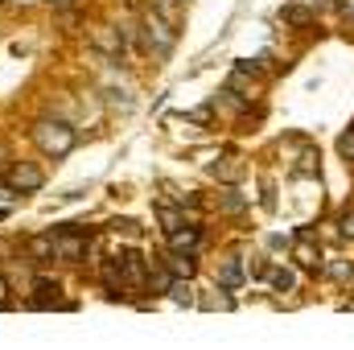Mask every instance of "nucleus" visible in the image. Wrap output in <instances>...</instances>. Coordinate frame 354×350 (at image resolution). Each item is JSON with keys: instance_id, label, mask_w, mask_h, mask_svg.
Masks as SVG:
<instances>
[{"instance_id": "1", "label": "nucleus", "mask_w": 354, "mask_h": 350, "mask_svg": "<svg viewBox=\"0 0 354 350\" xmlns=\"http://www.w3.org/2000/svg\"><path fill=\"white\" fill-rule=\"evenodd\" d=\"M33 140H37L41 153H50V157H66V153L75 149V132H71L66 124H37V128H33Z\"/></svg>"}, {"instance_id": "2", "label": "nucleus", "mask_w": 354, "mask_h": 350, "mask_svg": "<svg viewBox=\"0 0 354 350\" xmlns=\"http://www.w3.org/2000/svg\"><path fill=\"white\" fill-rule=\"evenodd\" d=\"M8 185H12V190H25V194H29V190H41V185H46V174H41L37 165L21 161V165H12V169H8Z\"/></svg>"}, {"instance_id": "3", "label": "nucleus", "mask_w": 354, "mask_h": 350, "mask_svg": "<svg viewBox=\"0 0 354 350\" xmlns=\"http://www.w3.org/2000/svg\"><path fill=\"white\" fill-rule=\"evenodd\" d=\"M87 243H91V231L87 235H66V231H62V239H54V256H62V260H79V256L87 252Z\"/></svg>"}, {"instance_id": "4", "label": "nucleus", "mask_w": 354, "mask_h": 350, "mask_svg": "<svg viewBox=\"0 0 354 350\" xmlns=\"http://www.w3.org/2000/svg\"><path fill=\"white\" fill-rule=\"evenodd\" d=\"M149 37H157V50H169L174 46V29L161 17H149Z\"/></svg>"}, {"instance_id": "5", "label": "nucleus", "mask_w": 354, "mask_h": 350, "mask_svg": "<svg viewBox=\"0 0 354 350\" xmlns=\"http://www.w3.org/2000/svg\"><path fill=\"white\" fill-rule=\"evenodd\" d=\"M297 260L305 264V268H317V260H322V252L313 248V239H309V231H301V243H297Z\"/></svg>"}, {"instance_id": "6", "label": "nucleus", "mask_w": 354, "mask_h": 350, "mask_svg": "<svg viewBox=\"0 0 354 350\" xmlns=\"http://www.w3.org/2000/svg\"><path fill=\"white\" fill-rule=\"evenodd\" d=\"M120 280H132V284H136V280H145V264H140L136 252H128V256H124V272H120Z\"/></svg>"}, {"instance_id": "7", "label": "nucleus", "mask_w": 354, "mask_h": 350, "mask_svg": "<svg viewBox=\"0 0 354 350\" xmlns=\"http://www.w3.org/2000/svg\"><path fill=\"white\" fill-rule=\"evenodd\" d=\"M169 243H174V252H185V248H194L198 243V227H177V231H169Z\"/></svg>"}, {"instance_id": "8", "label": "nucleus", "mask_w": 354, "mask_h": 350, "mask_svg": "<svg viewBox=\"0 0 354 350\" xmlns=\"http://www.w3.org/2000/svg\"><path fill=\"white\" fill-rule=\"evenodd\" d=\"M239 280H243V268H239V260H231L227 268H223V284H227V288H235Z\"/></svg>"}, {"instance_id": "9", "label": "nucleus", "mask_w": 354, "mask_h": 350, "mask_svg": "<svg viewBox=\"0 0 354 350\" xmlns=\"http://www.w3.org/2000/svg\"><path fill=\"white\" fill-rule=\"evenodd\" d=\"M169 268H174V276H189V272H194V256H181V252H177L174 260H169Z\"/></svg>"}, {"instance_id": "10", "label": "nucleus", "mask_w": 354, "mask_h": 350, "mask_svg": "<svg viewBox=\"0 0 354 350\" xmlns=\"http://www.w3.org/2000/svg\"><path fill=\"white\" fill-rule=\"evenodd\" d=\"M272 284H276L280 293H288V288H292V272H284V268H280V272H272Z\"/></svg>"}, {"instance_id": "11", "label": "nucleus", "mask_w": 354, "mask_h": 350, "mask_svg": "<svg viewBox=\"0 0 354 350\" xmlns=\"http://www.w3.org/2000/svg\"><path fill=\"white\" fill-rule=\"evenodd\" d=\"M284 21H297L301 25V21H309V12L305 8H284Z\"/></svg>"}, {"instance_id": "12", "label": "nucleus", "mask_w": 354, "mask_h": 350, "mask_svg": "<svg viewBox=\"0 0 354 350\" xmlns=\"http://www.w3.org/2000/svg\"><path fill=\"white\" fill-rule=\"evenodd\" d=\"M342 235H354V214H346V219H342Z\"/></svg>"}, {"instance_id": "13", "label": "nucleus", "mask_w": 354, "mask_h": 350, "mask_svg": "<svg viewBox=\"0 0 354 350\" xmlns=\"http://www.w3.org/2000/svg\"><path fill=\"white\" fill-rule=\"evenodd\" d=\"M50 4H71V0H50Z\"/></svg>"}]
</instances>
